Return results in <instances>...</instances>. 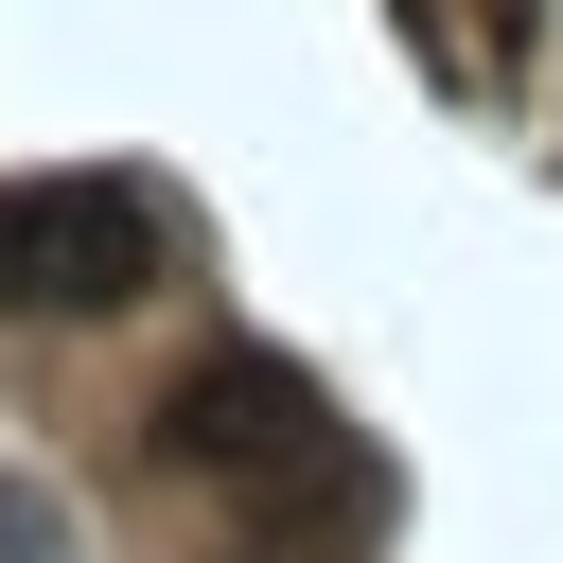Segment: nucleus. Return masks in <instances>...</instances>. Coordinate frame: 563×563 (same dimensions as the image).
<instances>
[{"mask_svg":"<svg viewBox=\"0 0 563 563\" xmlns=\"http://www.w3.org/2000/svg\"><path fill=\"white\" fill-rule=\"evenodd\" d=\"M176 211L141 176H0V317H123L158 299Z\"/></svg>","mask_w":563,"mask_h":563,"instance_id":"obj_2","label":"nucleus"},{"mask_svg":"<svg viewBox=\"0 0 563 563\" xmlns=\"http://www.w3.org/2000/svg\"><path fill=\"white\" fill-rule=\"evenodd\" d=\"M0 563H88V528H70L53 475H0Z\"/></svg>","mask_w":563,"mask_h":563,"instance_id":"obj_3","label":"nucleus"},{"mask_svg":"<svg viewBox=\"0 0 563 563\" xmlns=\"http://www.w3.org/2000/svg\"><path fill=\"white\" fill-rule=\"evenodd\" d=\"M158 440H176L194 475L264 493V528H282V510H317V528H369V510H387V475L334 440L317 369H282V352H194V369H176V405H158Z\"/></svg>","mask_w":563,"mask_h":563,"instance_id":"obj_1","label":"nucleus"}]
</instances>
